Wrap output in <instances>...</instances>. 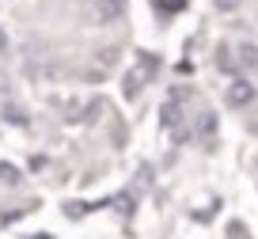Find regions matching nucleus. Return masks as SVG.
Wrapping results in <instances>:
<instances>
[{
    "label": "nucleus",
    "mask_w": 258,
    "mask_h": 239,
    "mask_svg": "<svg viewBox=\"0 0 258 239\" xmlns=\"http://www.w3.org/2000/svg\"><path fill=\"white\" fill-rule=\"evenodd\" d=\"M250 99H254V88H250L243 76H235L232 84H228V103H232V106H247Z\"/></svg>",
    "instance_id": "obj_1"
},
{
    "label": "nucleus",
    "mask_w": 258,
    "mask_h": 239,
    "mask_svg": "<svg viewBox=\"0 0 258 239\" xmlns=\"http://www.w3.org/2000/svg\"><path fill=\"white\" fill-rule=\"evenodd\" d=\"M239 57H243L247 65H254V69H258V49H254V46H239Z\"/></svg>",
    "instance_id": "obj_2"
},
{
    "label": "nucleus",
    "mask_w": 258,
    "mask_h": 239,
    "mask_svg": "<svg viewBox=\"0 0 258 239\" xmlns=\"http://www.w3.org/2000/svg\"><path fill=\"white\" fill-rule=\"evenodd\" d=\"M220 8H235V4H239V0H217Z\"/></svg>",
    "instance_id": "obj_3"
},
{
    "label": "nucleus",
    "mask_w": 258,
    "mask_h": 239,
    "mask_svg": "<svg viewBox=\"0 0 258 239\" xmlns=\"http://www.w3.org/2000/svg\"><path fill=\"white\" fill-rule=\"evenodd\" d=\"M4 42H8V38H4V31H0V49H4Z\"/></svg>",
    "instance_id": "obj_4"
}]
</instances>
